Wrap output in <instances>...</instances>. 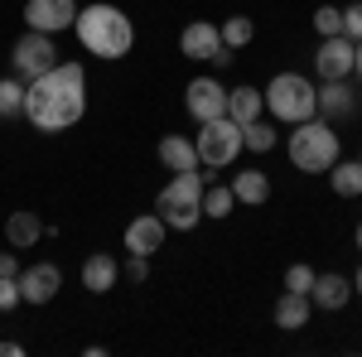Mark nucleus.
<instances>
[{
	"label": "nucleus",
	"mask_w": 362,
	"mask_h": 357,
	"mask_svg": "<svg viewBox=\"0 0 362 357\" xmlns=\"http://www.w3.org/2000/svg\"><path fill=\"white\" fill-rule=\"evenodd\" d=\"M237 198H232V184H208L203 189V218H232Z\"/></svg>",
	"instance_id": "nucleus-24"
},
{
	"label": "nucleus",
	"mask_w": 362,
	"mask_h": 357,
	"mask_svg": "<svg viewBox=\"0 0 362 357\" xmlns=\"http://www.w3.org/2000/svg\"><path fill=\"white\" fill-rule=\"evenodd\" d=\"M223 49V34H218V25H208V20H194V25H184V34H179V54L184 58H208Z\"/></svg>",
	"instance_id": "nucleus-14"
},
{
	"label": "nucleus",
	"mask_w": 362,
	"mask_h": 357,
	"mask_svg": "<svg viewBox=\"0 0 362 357\" xmlns=\"http://www.w3.org/2000/svg\"><path fill=\"white\" fill-rule=\"evenodd\" d=\"M116 280H121V266H116V256H107V251H92L83 261V285L92 290V295H107Z\"/></svg>",
	"instance_id": "nucleus-16"
},
{
	"label": "nucleus",
	"mask_w": 362,
	"mask_h": 357,
	"mask_svg": "<svg viewBox=\"0 0 362 357\" xmlns=\"http://www.w3.org/2000/svg\"><path fill=\"white\" fill-rule=\"evenodd\" d=\"M78 20V0H29L25 5V25L39 34H58V29H73Z\"/></svg>",
	"instance_id": "nucleus-10"
},
{
	"label": "nucleus",
	"mask_w": 362,
	"mask_h": 357,
	"mask_svg": "<svg viewBox=\"0 0 362 357\" xmlns=\"http://www.w3.org/2000/svg\"><path fill=\"white\" fill-rule=\"evenodd\" d=\"M0 116H25V83L0 78Z\"/></svg>",
	"instance_id": "nucleus-26"
},
{
	"label": "nucleus",
	"mask_w": 362,
	"mask_h": 357,
	"mask_svg": "<svg viewBox=\"0 0 362 357\" xmlns=\"http://www.w3.org/2000/svg\"><path fill=\"white\" fill-rule=\"evenodd\" d=\"M121 275L136 280V285H145V280H150V256H131V261L121 266Z\"/></svg>",
	"instance_id": "nucleus-31"
},
{
	"label": "nucleus",
	"mask_w": 362,
	"mask_h": 357,
	"mask_svg": "<svg viewBox=\"0 0 362 357\" xmlns=\"http://www.w3.org/2000/svg\"><path fill=\"white\" fill-rule=\"evenodd\" d=\"M358 107H362V87H358Z\"/></svg>",
	"instance_id": "nucleus-37"
},
{
	"label": "nucleus",
	"mask_w": 362,
	"mask_h": 357,
	"mask_svg": "<svg viewBox=\"0 0 362 357\" xmlns=\"http://www.w3.org/2000/svg\"><path fill=\"white\" fill-rule=\"evenodd\" d=\"M242 145H247V150H256V155H271V150H276V131L256 116V121H247V126H242Z\"/></svg>",
	"instance_id": "nucleus-25"
},
{
	"label": "nucleus",
	"mask_w": 362,
	"mask_h": 357,
	"mask_svg": "<svg viewBox=\"0 0 362 357\" xmlns=\"http://www.w3.org/2000/svg\"><path fill=\"white\" fill-rule=\"evenodd\" d=\"M232 198H237L242 208H261V203L271 198V179H266L261 169H237V174H232Z\"/></svg>",
	"instance_id": "nucleus-17"
},
{
	"label": "nucleus",
	"mask_w": 362,
	"mask_h": 357,
	"mask_svg": "<svg viewBox=\"0 0 362 357\" xmlns=\"http://www.w3.org/2000/svg\"><path fill=\"white\" fill-rule=\"evenodd\" d=\"M261 102H266V111L276 121L300 126V121H314L319 116V87L309 83V78H300V73H276L271 87L261 92Z\"/></svg>",
	"instance_id": "nucleus-4"
},
{
	"label": "nucleus",
	"mask_w": 362,
	"mask_h": 357,
	"mask_svg": "<svg viewBox=\"0 0 362 357\" xmlns=\"http://www.w3.org/2000/svg\"><path fill=\"white\" fill-rule=\"evenodd\" d=\"M358 160H362V155H358Z\"/></svg>",
	"instance_id": "nucleus-38"
},
{
	"label": "nucleus",
	"mask_w": 362,
	"mask_h": 357,
	"mask_svg": "<svg viewBox=\"0 0 362 357\" xmlns=\"http://www.w3.org/2000/svg\"><path fill=\"white\" fill-rule=\"evenodd\" d=\"M203 169H189V174H174L165 189H160V218L174 232H194L203 222Z\"/></svg>",
	"instance_id": "nucleus-5"
},
{
	"label": "nucleus",
	"mask_w": 362,
	"mask_h": 357,
	"mask_svg": "<svg viewBox=\"0 0 362 357\" xmlns=\"http://www.w3.org/2000/svg\"><path fill=\"white\" fill-rule=\"evenodd\" d=\"M314 29H319L324 39H329V34H343V10H338V5H319V10H314Z\"/></svg>",
	"instance_id": "nucleus-27"
},
{
	"label": "nucleus",
	"mask_w": 362,
	"mask_h": 357,
	"mask_svg": "<svg viewBox=\"0 0 362 357\" xmlns=\"http://www.w3.org/2000/svg\"><path fill=\"white\" fill-rule=\"evenodd\" d=\"M73 29H78V44L97 58H126L136 49V25H131V15L116 10V5H107V0L83 5L78 20H73Z\"/></svg>",
	"instance_id": "nucleus-2"
},
{
	"label": "nucleus",
	"mask_w": 362,
	"mask_h": 357,
	"mask_svg": "<svg viewBox=\"0 0 362 357\" xmlns=\"http://www.w3.org/2000/svg\"><path fill=\"white\" fill-rule=\"evenodd\" d=\"M15 280H20V300L39 309V304H49V300L58 295V285H63V271H58L54 261H39V266H25V271L15 275Z\"/></svg>",
	"instance_id": "nucleus-11"
},
{
	"label": "nucleus",
	"mask_w": 362,
	"mask_h": 357,
	"mask_svg": "<svg viewBox=\"0 0 362 357\" xmlns=\"http://www.w3.org/2000/svg\"><path fill=\"white\" fill-rule=\"evenodd\" d=\"M358 111V87H348V78H334V83L319 87V116L334 126V121H348Z\"/></svg>",
	"instance_id": "nucleus-13"
},
{
	"label": "nucleus",
	"mask_w": 362,
	"mask_h": 357,
	"mask_svg": "<svg viewBox=\"0 0 362 357\" xmlns=\"http://www.w3.org/2000/svg\"><path fill=\"white\" fill-rule=\"evenodd\" d=\"M218 34H223V49H247L251 39H256V25H251V15H227L223 25H218Z\"/></svg>",
	"instance_id": "nucleus-23"
},
{
	"label": "nucleus",
	"mask_w": 362,
	"mask_h": 357,
	"mask_svg": "<svg viewBox=\"0 0 362 357\" xmlns=\"http://www.w3.org/2000/svg\"><path fill=\"white\" fill-rule=\"evenodd\" d=\"M353 73L362 78V39H358V54H353Z\"/></svg>",
	"instance_id": "nucleus-34"
},
{
	"label": "nucleus",
	"mask_w": 362,
	"mask_h": 357,
	"mask_svg": "<svg viewBox=\"0 0 362 357\" xmlns=\"http://www.w3.org/2000/svg\"><path fill=\"white\" fill-rule=\"evenodd\" d=\"M353 54H358V44H353L348 34H329V39L319 44V54H314V73H319L324 83L348 78V73H353Z\"/></svg>",
	"instance_id": "nucleus-9"
},
{
	"label": "nucleus",
	"mask_w": 362,
	"mask_h": 357,
	"mask_svg": "<svg viewBox=\"0 0 362 357\" xmlns=\"http://www.w3.org/2000/svg\"><path fill=\"white\" fill-rule=\"evenodd\" d=\"M353 290H358V295H362V266H358V275H353Z\"/></svg>",
	"instance_id": "nucleus-35"
},
{
	"label": "nucleus",
	"mask_w": 362,
	"mask_h": 357,
	"mask_svg": "<svg viewBox=\"0 0 362 357\" xmlns=\"http://www.w3.org/2000/svg\"><path fill=\"white\" fill-rule=\"evenodd\" d=\"M83 111H87V73L78 63L58 58V68L25 83V121L34 131H44V136H58V131L78 126Z\"/></svg>",
	"instance_id": "nucleus-1"
},
{
	"label": "nucleus",
	"mask_w": 362,
	"mask_h": 357,
	"mask_svg": "<svg viewBox=\"0 0 362 357\" xmlns=\"http://www.w3.org/2000/svg\"><path fill=\"white\" fill-rule=\"evenodd\" d=\"M343 34H348L353 44H358V39H362V0H353V5L343 10Z\"/></svg>",
	"instance_id": "nucleus-29"
},
{
	"label": "nucleus",
	"mask_w": 362,
	"mask_h": 357,
	"mask_svg": "<svg viewBox=\"0 0 362 357\" xmlns=\"http://www.w3.org/2000/svg\"><path fill=\"white\" fill-rule=\"evenodd\" d=\"M309 285H314V271H309L305 261H295V266L285 271V290H295V295H309Z\"/></svg>",
	"instance_id": "nucleus-28"
},
{
	"label": "nucleus",
	"mask_w": 362,
	"mask_h": 357,
	"mask_svg": "<svg viewBox=\"0 0 362 357\" xmlns=\"http://www.w3.org/2000/svg\"><path fill=\"white\" fill-rule=\"evenodd\" d=\"M184 107H189V116H194L198 126L213 121V116H227V87L218 78H194V83L184 87Z\"/></svg>",
	"instance_id": "nucleus-8"
},
{
	"label": "nucleus",
	"mask_w": 362,
	"mask_h": 357,
	"mask_svg": "<svg viewBox=\"0 0 362 357\" xmlns=\"http://www.w3.org/2000/svg\"><path fill=\"white\" fill-rule=\"evenodd\" d=\"M290 165L305 169V174H329L334 160L343 155V145H338V131L324 121V116H314V121H300L295 126V136H290Z\"/></svg>",
	"instance_id": "nucleus-3"
},
{
	"label": "nucleus",
	"mask_w": 362,
	"mask_h": 357,
	"mask_svg": "<svg viewBox=\"0 0 362 357\" xmlns=\"http://www.w3.org/2000/svg\"><path fill=\"white\" fill-rule=\"evenodd\" d=\"M0 275H20V261H15V251H0Z\"/></svg>",
	"instance_id": "nucleus-32"
},
{
	"label": "nucleus",
	"mask_w": 362,
	"mask_h": 357,
	"mask_svg": "<svg viewBox=\"0 0 362 357\" xmlns=\"http://www.w3.org/2000/svg\"><path fill=\"white\" fill-rule=\"evenodd\" d=\"M276 324L285 333H295V329H305L309 324V295H295V290H285L276 300Z\"/></svg>",
	"instance_id": "nucleus-21"
},
{
	"label": "nucleus",
	"mask_w": 362,
	"mask_h": 357,
	"mask_svg": "<svg viewBox=\"0 0 362 357\" xmlns=\"http://www.w3.org/2000/svg\"><path fill=\"white\" fill-rule=\"evenodd\" d=\"M261 111H266V102H261V87H232V92H227V116H232L237 126L256 121Z\"/></svg>",
	"instance_id": "nucleus-20"
},
{
	"label": "nucleus",
	"mask_w": 362,
	"mask_h": 357,
	"mask_svg": "<svg viewBox=\"0 0 362 357\" xmlns=\"http://www.w3.org/2000/svg\"><path fill=\"white\" fill-rule=\"evenodd\" d=\"M160 165L174 169V174H189V169H198V150H194V140H184V136H165V140H160Z\"/></svg>",
	"instance_id": "nucleus-19"
},
{
	"label": "nucleus",
	"mask_w": 362,
	"mask_h": 357,
	"mask_svg": "<svg viewBox=\"0 0 362 357\" xmlns=\"http://www.w3.org/2000/svg\"><path fill=\"white\" fill-rule=\"evenodd\" d=\"M15 304H25L20 300V280H15V275H0V314L15 309Z\"/></svg>",
	"instance_id": "nucleus-30"
},
{
	"label": "nucleus",
	"mask_w": 362,
	"mask_h": 357,
	"mask_svg": "<svg viewBox=\"0 0 362 357\" xmlns=\"http://www.w3.org/2000/svg\"><path fill=\"white\" fill-rule=\"evenodd\" d=\"M194 150H198V165H208V169L237 165V155L247 150V145H242V126H237L232 116H213V121L198 126Z\"/></svg>",
	"instance_id": "nucleus-6"
},
{
	"label": "nucleus",
	"mask_w": 362,
	"mask_h": 357,
	"mask_svg": "<svg viewBox=\"0 0 362 357\" xmlns=\"http://www.w3.org/2000/svg\"><path fill=\"white\" fill-rule=\"evenodd\" d=\"M165 218L160 213H145V218H131V227H126V251L131 256H155V251L165 247Z\"/></svg>",
	"instance_id": "nucleus-12"
},
{
	"label": "nucleus",
	"mask_w": 362,
	"mask_h": 357,
	"mask_svg": "<svg viewBox=\"0 0 362 357\" xmlns=\"http://www.w3.org/2000/svg\"><path fill=\"white\" fill-rule=\"evenodd\" d=\"M358 247H362V222H358Z\"/></svg>",
	"instance_id": "nucleus-36"
},
{
	"label": "nucleus",
	"mask_w": 362,
	"mask_h": 357,
	"mask_svg": "<svg viewBox=\"0 0 362 357\" xmlns=\"http://www.w3.org/2000/svg\"><path fill=\"white\" fill-rule=\"evenodd\" d=\"M0 357H25V348H20V343H5V338H0Z\"/></svg>",
	"instance_id": "nucleus-33"
},
{
	"label": "nucleus",
	"mask_w": 362,
	"mask_h": 357,
	"mask_svg": "<svg viewBox=\"0 0 362 357\" xmlns=\"http://www.w3.org/2000/svg\"><path fill=\"white\" fill-rule=\"evenodd\" d=\"M329 184H334L338 198H358L362 193V160H343L338 155L334 169H329Z\"/></svg>",
	"instance_id": "nucleus-22"
},
{
	"label": "nucleus",
	"mask_w": 362,
	"mask_h": 357,
	"mask_svg": "<svg viewBox=\"0 0 362 357\" xmlns=\"http://www.w3.org/2000/svg\"><path fill=\"white\" fill-rule=\"evenodd\" d=\"M39 237H44V222H39V213L20 208V213H10V218H5V242H10L15 251L39 247Z\"/></svg>",
	"instance_id": "nucleus-18"
},
{
	"label": "nucleus",
	"mask_w": 362,
	"mask_h": 357,
	"mask_svg": "<svg viewBox=\"0 0 362 357\" xmlns=\"http://www.w3.org/2000/svg\"><path fill=\"white\" fill-rule=\"evenodd\" d=\"M353 300V285H348V275H314V285H309V304H319V309H343V304Z\"/></svg>",
	"instance_id": "nucleus-15"
},
{
	"label": "nucleus",
	"mask_w": 362,
	"mask_h": 357,
	"mask_svg": "<svg viewBox=\"0 0 362 357\" xmlns=\"http://www.w3.org/2000/svg\"><path fill=\"white\" fill-rule=\"evenodd\" d=\"M10 63L20 78H44L49 68H58V49H54V34H39V29H25V39L10 49Z\"/></svg>",
	"instance_id": "nucleus-7"
}]
</instances>
